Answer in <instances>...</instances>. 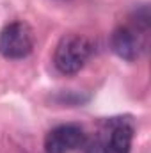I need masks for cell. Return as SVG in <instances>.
Wrapping results in <instances>:
<instances>
[{"instance_id":"cell-1","label":"cell","mask_w":151,"mask_h":153,"mask_svg":"<svg viewBox=\"0 0 151 153\" xmlns=\"http://www.w3.org/2000/svg\"><path fill=\"white\" fill-rule=\"evenodd\" d=\"M135 126L130 117H110L105 121L101 135L85 141L87 153H130Z\"/></svg>"},{"instance_id":"cell-2","label":"cell","mask_w":151,"mask_h":153,"mask_svg":"<svg viewBox=\"0 0 151 153\" xmlns=\"http://www.w3.org/2000/svg\"><path fill=\"white\" fill-rule=\"evenodd\" d=\"M94 52V45L87 36L66 34L55 46L53 64L62 75H76Z\"/></svg>"},{"instance_id":"cell-3","label":"cell","mask_w":151,"mask_h":153,"mask_svg":"<svg viewBox=\"0 0 151 153\" xmlns=\"http://www.w3.org/2000/svg\"><path fill=\"white\" fill-rule=\"evenodd\" d=\"M34 32L25 22H11L0 30V55L20 61L32 53Z\"/></svg>"},{"instance_id":"cell-4","label":"cell","mask_w":151,"mask_h":153,"mask_svg":"<svg viewBox=\"0 0 151 153\" xmlns=\"http://www.w3.org/2000/svg\"><path fill=\"white\" fill-rule=\"evenodd\" d=\"M87 141V134L84 128L75 123H66L52 128L44 137V152L46 153H70L78 148H84Z\"/></svg>"},{"instance_id":"cell-5","label":"cell","mask_w":151,"mask_h":153,"mask_svg":"<svg viewBox=\"0 0 151 153\" xmlns=\"http://www.w3.org/2000/svg\"><path fill=\"white\" fill-rule=\"evenodd\" d=\"M139 32L141 30L137 27H130V25L115 27L114 32L110 34L112 52L124 61H137L144 48V43H142V38Z\"/></svg>"},{"instance_id":"cell-6","label":"cell","mask_w":151,"mask_h":153,"mask_svg":"<svg viewBox=\"0 0 151 153\" xmlns=\"http://www.w3.org/2000/svg\"><path fill=\"white\" fill-rule=\"evenodd\" d=\"M61 2H68V0H61Z\"/></svg>"}]
</instances>
